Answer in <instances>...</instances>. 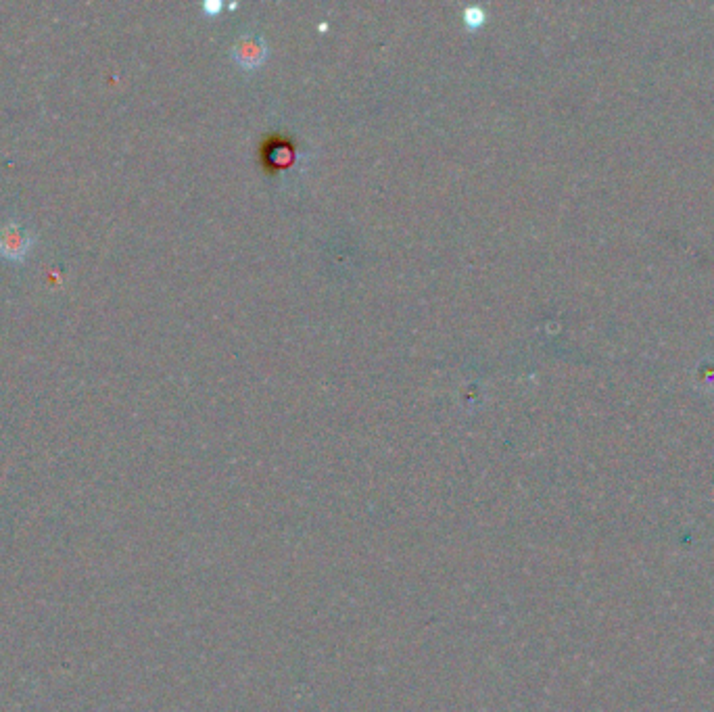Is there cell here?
<instances>
[{"mask_svg":"<svg viewBox=\"0 0 714 712\" xmlns=\"http://www.w3.org/2000/svg\"><path fill=\"white\" fill-rule=\"evenodd\" d=\"M220 9H222V3H205V11L211 15H216Z\"/></svg>","mask_w":714,"mask_h":712,"instance_id":"obj_4","label":"cell"},{"mask_svg":"<svg viewBox=\"0 0 714 712\" xmlns=\"http://www.w3.org/2000/svg\"><path fill=\"white\" fill-rule=\"evenodd\" d=\"M34 245V236L19 222H9L0 228V255L11 261H23Z\"/></svg>","mask_w":714,"mask_h":712,"instance_id":"obj_1","label":"cell"},{"mask_svg":"<svg viewBox=\"0 0 714 712\" xmlns=\"http://www.w3.org/2000/svg\"><path fill=\"white\" fill-rule=\"evenodd\" d=\"M464 21H466L468 28H479L481 23L485 21V11H483L481 7L470 5V7H466V11H464Z\"/></svg>","mask_w":714,"mask_h":712,"instance_id":"obj_3","label":"cell"},{"mask_svg":"<svg viewBox=\"0 0 714 712\" xmlns=\"http://www.w3.org/2000/svg\"><path fill=\"white\" fill-rule=\"evenodd\" d=\"M268 57V46L259 34H245L232 46V59L243 69H255Z\"/></svg>","mask_w":714,"mask_h":712,"instance_id":"obj_2","label":"cell"}]
</instances>
